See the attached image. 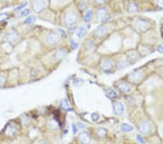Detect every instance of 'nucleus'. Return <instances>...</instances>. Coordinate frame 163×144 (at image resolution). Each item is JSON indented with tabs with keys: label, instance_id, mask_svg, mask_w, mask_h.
<instances>
[{
	"label": "nucleus",
	"instance_id": "obj_36",
	"mask_svg": "<svg viewBox=\"0 0 163 144\" xmlns=\"http://www.w3.org/2000/svg\"><path fill=\"white\" fill-rule=\"evenodd\" d=\"M58 31H59V34H62V35L66 36V34H65V31H64V30H62V29H59Z\"/></svg>",
	"mask_w": 163,
	"mask_h": 144
},
{
	"label": "nucleus",
	"instance_id": "obj_4",
	"mask_svg": "<svg viewBox=\"0 0 163 144\" xmlns=\"http://www.w3.org/2000/svg\"><path fill=\"white\" fill-rule=\"evenodd\" d=\"M135 29L140 32H144L149 29L150 24L148 21L142 19H138L137 21H135L134 23Z\"/></svg>",
	"mask_w": 163,
	"mask_h": 144
},
{
	"label": "nucleus",
	"instance_id": "obj_5",
	"mask_svg": "<svg viewBox=\"0 0 163 144\" xmlns=\"http://www.w3.org/2000/svg\"><path fill=\"white\" fill-rule=\"evenodd\" d=\"M46 8L45 0H34L32 3V9L36 13L43 12Z\"/></svg>",
	"mask_w": 163,
	"mask_h": 144
},
{
	"label": "nucleus",
	"instance_id": "obj_35",
	"mask_svg": "<svg viewBox=\"0 0 163 144\" xmlns=\"http://www.w3.org/2000/svg\"><path fill=\"white\" fill-rule=\"evenodd\" d=\"M77 127H78L79 128H83L85 127V125L83 123H80V122H78V125H76Z\"/></svg>",
	"mask_w": 163,
	"mask_h": 144
},
{
	"label": "nucleus",
	"instance_id": "obj_16",
	"mask_svg": "<svg viewBox=\"0 0 163 144\" xmlns=\"http://www.w3.org/2000/svg\"><path fill=\"white\" fill-rule=\"evenodd\" d=\"M17 132V128L16 127L13 126V125H9L7 127L6 130H5V134L8 136H12L14 135Z\"/></svg>",
	"mask_w": 163,
	"mask_h": 144
},
{
	"label": "nucleus",
	"instance_id": "obj_28",
	"mask_svg": "<svg viewBox=\"0 0 163 144\" xmlns=\"http://www.w3.org/2000/svg\"><path fill=\"white\" fill-rule=\"evenodd\" d=\"M156 4L158 7L163 9V0H156Z\"/></svg>",
	"mask_w": 163,
	"mask_h": 144
},
{
	"label": "nucleus",
	"instance_id": "obj_15",
	"mask_svg": "<svg viewBox=\"0 0 163 144\" xmlns=\"http://www.w3.org/2000/svg\"><path fill=\"white\" fill-rule=\"evenodd\" d=\"M87 33V29L84 26H81L78 28V30L76 31V35L78 36V38H83V36H86Z\"/></svg>",
	"mask_w": 163,
	"mask_h": 144
},
{
	"label": "nucleus",
	"instance_id": "obj_22",
	"mask_svg": "<svg viewBox=\"0 0 163 144\" xmlns=\"http://www.w3.org/2000/svg\"><path fill=\"white\" fill-rule=\"evenodd\" d=\"M92 16V13L91 10H87L86 13H85V16L83 17V20H84L85 22H88L90 21L91 18Z\"/></svg>",
	"mask_w": 163,
	"mask_h": 144
},
{
	"label": "nucleus",
	"instance_id": "obj_24",
	"mask_svg": "<svg viewBox=\"0 0 163 144\" xmlns=\"http://www.w3.org/2000/svg\"><path fill=\"white\" fill-rule=\"evenodd\" d=\"M128 61H132L133 60H136L137 58V54L135 52H132L131 53L128 55Z\"/></svg>",
	"mask_w": 163,
	"mask_h": 144
},
{
	"label": "nucleus",
	"instance_id": "obj_23",
	"mask_svg": "<svg viewBox=\"0 0 163 144\" xmlns=\"http://www.w3.org/2000/svg\"><path fill=\"white\" fill-rule=\"evenodd\" d=\"M35 21H36V18L32 16H29V17H28L26 20H25V23H26L27 24H33V23L35 22Z\"/></svg>",
	"mask_w": 163,
	"mask_h": 144
},
{
	"label": "nucleus",
	"instance_id": "obj_25",
	"mask_svg": "<svg viewBox=\"0 0 163 144\" xmlns=\"http://www.w3.org/2000/svg\"><path fill=\"white\" fill-rule=\"evenodd\" d=\"M31 10L29 9H24L23 10H22L20 13V17H26V16H28L29 14H30Z\"/></svg>",
	"mask_w": 163,
	"mask_h": 144
},
{
	"label": "nucleus",
	"instance_id": "obj_8",
	"mask_svg": "<svg viewBox=\"0 0 163 144\" xmlns=\"http://www.w3.org/2000/svg\"><path fill=\"white\" fill-rule=\"evenodd\" d=\"M67 53V50L64 48H61V49H57L54 54V58L57 61H60L63 59L65 57Z\"/></svg>",
	"mask_w": 163,
	"mask_h": 144
},
{
	"label": "nucleus",
	"instance_id": "obj_32",
	"mask_svg": "<svg viewBox=\"0 0 163 144\" xmlns=\"http://www.w3.org/2000/svg\"><path fill=\"white\" fill-rule=\"evenodd\" d=\"M70 45H71L72 49H75V48L78 47V44H76V42H74L73 40H71V42H70Z\"/></svg>",
	"mask_w": 163,
	"mask_h": 144
},
{
	"label": "nucleus",
	"instance_id": "obj_10",
	"mask_svg": "<svg viewBox=\"0 0 163 144\" xmlns=\"http://www.w3.org/2000/svg\"><path fill=\"white\" fill-rule=\"evenodd\" d=\"M100 66L103 71L107 72V71H110L113 67V61L109 60V59H105V60L102 61Z\"/></svg>",
	"mask_w": 163,
	"mask_h": 144
},
{
	"label": "nucleus",
	"instance_id": "obj_26",
	"mask_svg": "<svg viewBox=\"0 0 163 144\" xmlns=\"http://www.w3.org/2000/svg\"><path fill=\"white\" fill-rule=\"evenodd\" d=\"M91 119L94 122H96V121L99 120V115L97 113H93L91 114Z\"/></svg>",
	"mask_w": 163,
	"mask_h": 144
},
{
	"label": "nucleus",
	"instance_id": "obj_29",
	"mask_svg": "<svg viewBox=\"0 0 163 144\" xmlns=\"http://www.w3.org/2000/svg\"><path fill=\"white\" fill-rule=\"evenodd\" d=\"M26 5H27V3H24V4H22L21 5L17 7L15 9V11L20 10H22V9H23V8H25V7H26Z\"/></svg>",
	"mask_w": 163,
	"mask_h": 144
},
{
	"label": "nucleus",
	"instance_id": "obj_6",
	"mask_svg": "<svg viewBox=\"0 0 163 144\" xmlns=\"http://www.w3.org/2000/svg\"><path fill=\"white\" fill-rule=\"evenodd\" d=\"M78 140L81 144H89L91 142V136L88 132H82L78 135Z\"/></svg>",
	"mask_w": 163,
	"mask_h": 144
},
{
	"label": "nucleus",
	"instance_id": "obj_31",
	"mask_svg": "<svg viewBox=\"0 0 163 144\" xmlns=\"http://www.w3.org/2000/svg\"><path fill=\"white\" fill-rule=\"evenodd\" d=\"M136 138H137L138 141H139L141 144H144L145 143L144 139H143V138L141 136V135H137V137H136Z\"/></svg>",
	"mask_w": 163,
	"mask_h": 144
},
{
	"label": "nucleus",
	"instance_id": "obj_14",
	"mask_svg": "<svg viewBox=\"0 0 163 144\" xmlns=\"http://www.w3.org/2000/svg\"><path fill=\"white\" fill-rule=\"evenodd\" d=\"M107 31V29L106 26H102L97 28L96 31H95V34H96V35L98 37H102V36H103L106 34Z\"/></svg>",
	"mask_w": 163,
	"mask_h": 144
},
{
	"label": "nucleus",
	"instance_id": "obj_9",
	"mask_svg": "<svg viewBox=\"0 0 163 144\" xmlns=\"http://www.w3.org/2000/svg\"><path fill=\"white\" fill-rule=\"evenodd\" d=\"M142 72H134L131 73V74H130V75L128 76V79H129V80L131 81V82H136L142 78Z\"/></svg>",
	"mask_w": 163,
	"mask_h": 144
},
{
	"label": "nucleus",
	"instance_id": "obj_30",
	"mask_svg": "<svg viewBox=\"0 0 163 144\" xmlns=\"http://www.w3.org/2000/svg\"><path fill=\"white\" fill-rule=\"evenodd\" d=\"M6 82V78L4 76L0 75V84H4Z\"/></svg>",
	"mask_w": 163,
	"mask_h": 144
},
{
	"label": "nucleus",
	"instance_id": "obj_19",
	"mask_svg": "<svg viewBox=\"0 0 163 144\" xmlns=\"http://www.w3.org/2000/svg\"><path fill=\"white\" fill-rule=\"evenodd\" d=\"M107 133V129L104 128V127H100V128L97 130V135L100 138H105L106 136Z\"/></svg>",
	"mask_w": 163,
	"mask_h": 144
},
{
	"label": "nucleus",
	"instance_id": "obj_21",
	"mask_svg": "<svg viewBox=\"0 0 163 144\" xmlns=\"http://www.w3.org/2000/svg\"><path fill=\"white\" fill-rule=\"evenodd\" d=\"M106 94L110 98H115L117 97V94L115 91L111 88H109L106 90Z\"/></svg>",
	"mask_w": 163,
	"mask_h": 144
},
{
	"label": "nucleus",
	"instance_id": "obj_34",
	"mask_svg": "<svg viewBox=\"0 0 163 144\" xmlns=\"http://www.w3.org/2000/svg\"><path fill=\"white\" fill-rule=\"evenodd\" d=\"M77 125H72V129H73V133H76L77 132V130H78V128H77Z\"/></svg>",
	"mask_w": 163,
	"mask_h": 144
},
{
	"label": "nucleus",
	"instance_id": "obj_18",
	"mask_svg": "<svg viewBox=\"0 0 163 144\" xmlns=\"http://www.w3.org/2000/svg\"><path fill=\"white\" fill-rule=\"evenodd\" d=\"M138 10V7L135 2H131L128 6V13H135Z\"/></svg>",
	"mask_w": 163,
	"mask_h": 144
},
{
	"label": "nucleus",
	"instance_id": "obj_7",
	"mask_svg": "<svg viewBox=\"0 0 163 144\" xmlns=\"http://www.w3.org/2000/svg\"><path fill=\"white\" fill-rule=\"evenodd\" d=\"M113 111H114V113L118 116H121L122 114H123L125 109L123 103L121 102L115 103L114 104V106H113Z\"/></svg>",
	"mask_w": 163,
	"mask_h": 144
},
{
	"label": "nucleus",
	"instance_id": "obj_33",
	"mask_svg": "<svg viewBox=\"0 0 163 144\" xmlns=\"http://www.w3.org/2000/svg\"><path fill=\"white\" fill-rule=\"evenodd\" d=\"M94 1L95 2L98 3V4H103V3H105L106 1V0H94Z\"/></svg>",
	"mask_w": 163,
	"mask_h": 144
},
{
	"label": "nucleus",
	"instance_id": "obj_27",
	"mask_svg": "<svg viewBox=\"0 0 163 144\" xmlns=\"http://www.w3.org/2000/svg\"><path fill=\"white\" fill-rule=\"evenodd\" d=\"M8 18V14L6 13H0V21H2L6 20Z\"/></svg>",
	"mask_w": 163,
	"mask_h": 144
},
{
	"label": "nucleus",
	"instance_id": "obj_1",
	"mask_svg": "<svg viewBox=\"0 0 163 144\" xmlns=\"http://www.w3.org/2000/svg\"><path fill=\"white\" fill-rule=\"evenodd\" d=\"M64 22L67 27H74L78 22V16L76 13L72 10L67 11L64 16Z\"/></svg>",
	"mask_w": 163,
	"mask_h": 144
},
{
	"label": "nucleus",
	"instance_id": "obj_17",
	"mask_svg": "<svg viewBox=\"0 0 163 144\" xmlns=\"http://www.w3.org/2000/svg\"><path fill=\"white\" fill-rule=\"evenodd\" d=\"M121 130L122 132H132L133 130V126L128 123H122L121 125Z\"/></svg>",
	"mask_w": 163,
	"mask_h": 144
},
{
	"label": "nucleus",
	"instance_id": "obj_13",
	"mask_svg": "<svg viewBox=\"0 0 163 144\" xmlns=\"http://www.w3.org/2000/svg\"><path fill=\"white\" fill-rule=\"evenodd\" d=\"M107 14V11L105 8H100L98 9L96 12V16L97 19L99 20H104L106 18Z\"/></svg>",
	"mask_w": 163,
	"mask_h": 144
},
{
	"label": "nucleus",
	"instance_id": "obj_37",
	"mask_svg": "<svg viewBox=\"0 0 163 144\" xmlns=\"http://www.w3.org/2000/svg\"><path fill=\"white\" fill-rule=\"evenodd\" d=\"M157 50L159 51V52H161V53H162V52H163V47H162V46H159V47H158Z\"/></svg>",
	"mask_w": 163,
	"mask_h": 144
},
{
	"label": "nucleus",
	"instance_id": "obj_38",
	"mask_svg": "<svg viewBox=\"0 0 163 144\" xmlns=\"http://www.w3.org/2000/svg\"><path fill=\"white\" fill-rule=\"evenodd\" d=\"M40 144H48V143H40Z\"/></svg>",
	"mask_w": 163,
	"mask_h": 144
},
{
	"label": "nucleus",
	"instance_id": "obj_12",
	"mask_svg": "<svg viewBox=\"0 0 163 144\" xmlns=\"http://www.w3.org/2000/svg\"><path fill=\"white\" fill-rule=\"evenodd\" d=\"M118 88L121 92H129L131 90V86L129 85L128 84L126 83V82H121V83L118 84Z\"/></svg>",
	"mask_w": 163,
	"mask_h": 144
},
{
	"label": "nucleus",
	"instance_id": "obj_2",
	"mask_svg": "<svg viewBox=\"0 0 163 144\" xmlns=\"http://www.w3.org/2000/svg\"><path fill=\"white\" fill-rule=\"evenodd\" d=\"M138 130L143 135H149L152 131V126L148 121H141L138 125Z\"/></svg>",
	"mask_w": 163,
	"mask_h": 144
},
{
	"label": "nucleus",
	"instance_id": "obj_20",
	"mask_svg": "<svg viewBox=\"0 0 163 144\" xmlns=\"http://www.w3.org/2000/svg\"><path fill=\"white\" fill-rule=\"evenodd\" d=\"M61 107H62V109H63L64 110L67 111V112H69V111H71V109H70V105H69L68 102H67V100L66 99H65V100H62V102H61Z\"/></svg>",
	"mask_w": 163,
	"mask_h": 144
},
{
	"label": "nucleus",
	"instance_id": "obj_3",
	"mask_svg": "<svg viewBox=\"0 0 163 144\" xmlns=\"http://www.w3.org/2000/svg\"><path fill=\"white\" fill-rule=\"evenodd\" d=\"M61 37L59 33L51 32L47 36V42L52 46H56L60 44Z\"/></svg>",
	"mask_w": 163,
	"mask_h": 144
},
{
	"label": "nucleus",
	"instance_id": "obj_11",
	"mask_svg": "<svg viewBox=\"0 0 163 144\" xmlns=\"http://www.w3.org/2000/svg\"><path fill=\"white\" fill-rule=\"evenodd\" d=\"M7 40L10 43H14L17 41L18 38V34L15 31H10L7 33L6 36Z\"/></svg>",
	"mask_w": 163,
	"mask_h": 144
}]
</instances>
